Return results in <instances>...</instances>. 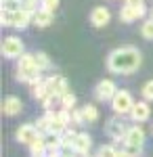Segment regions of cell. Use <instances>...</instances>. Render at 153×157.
Returning a JSON list of instances; mask_svg holds the SVG:
<instances>
[{"instance_id":"52a82bcc","label":"cell","mask_w":153,"mask_h":157,"mask_svg":"<svg viewBox=\"0 0 153 157\" xmlns=\"http://www.w3.org/2000/svg\"><path fill=\"white\" fill-rule=\"evenodd\" d=\"M116 94H118V86L113 80H101L94 86V98L96 101H109L111 103Z\"/></svg>"},{"instance_id":"5b68a950","label":"cell","mask_w":153,"mask_h":157,"mask_svg":"<svg viewBox=\"0 0 153 157\" xmlns=\"http://www.w3.org/2000/svg\"><path fill=\"white\" fill-rule=\"evenodd\" d=\"M46 86H48V94H53L57 98L65 97L69 92V84H67L65 75H61V73H55V75L46 78Z\"/></svg>"},{"instance_id":"836d02e7","label":"cell","mask_w":153,"mask_h":157,"mask_svg":"<svg viewBox=\"0 0 153 157\" xmlns=\"http://www.w3.org/2000/svg\"><path fill=\"white\" fill-rule=\"evenodd\" d=\"M40 157H48V155H40Z\"/></svg>"},{"instance_id":"d4e9b609","label":"cell","mask_w":153,"mask_h":157,"mask_svg":"<svg viewBox=\"0 0 153 157\" xmlns=\"http://www.w3.org/2000/svg\"><path fill=\"white\" fill-rule=\"evenodd\" d=\"M141 36L145 38V40H153V19H147V21L141 25Z\"/></svg>"},{"instance_id":"e575fe53","label":"cell","mask_w":153,"mask_h":157,"mask_svg":"<svg viewBox=\"0 0 153 157\" xmlns=\"http://www.w3.org/2000/svg\"><path fill=\"white\" fill-rule=\"evenodd\" d=\"M21 4H23V0H21Z\"/></svg>"},{"instance_id":"277c9868","label":"cell","mask_w":153,"mask_h":157,"mask_svg":"<svg viewBox=\"0 0 153 157\" xmlns=\"http://www.w3.org/2000/svg\"><path fill=\"white\" fill-rule=\"evenodd\" d=\"M134 103H136V101L132 98V94H130L128 90H118V94L111 101V109H113L116 115H126V113L132 111Z\"/></svg>"},{"instance_id":"cb8c5ba5","label":"cell","mask_w":153,"mask_h":157,"mask_svg":"<svg viewBox=\"0 0 153 157\" xmlns=\"http://www.w3.org/2000/svg\"><path fill=\"white\" fill-rule=\"evenodd\" d=\"M34 59L38 63V67H40V71H46L48 67H50V59H48L44 52H34Z\"/></svg>"},{"instance_id":"7402d4cb","label":"cell","mask_w":153,"mask_h":157,"mask_svg":"<svg viewBox=\"0 0 153 157\" xmlns=\"http://www.w3.org/2000/svg\"><path fill=\"white\" fill-rule=\"evenodd\" d=\"M118 151L116 145H101L96 149V157H118Z\"/></svg>"},{"instance_id":"ac0fdd59","label":"cell","mask_w":153,"mask_h":157,"mask_svg":"<svg viewBox=\"0 0 153 157\" xmlns=\"http://www.w3.org/2000/svg\"><path fill=\"white\" fill-rule=\"evenodd\" d=\"M29 86H32L29 90H32V97H34V98H38V101H44V98L48 97L46 80H42V78H40V80H36L34 84H29Z\"/></svg>"},{"instance_id":"484cf974","label":"cell","mask_w":153,"mask_h":157,"mask_svg":"<svg viewBox=\"0 0 153 157\" xmlns=\"http://www.w3.org/2000/svg\"><path fill=\"white\" fill-rule=\"evenodd\" d=\"M141 94H143V101H153V80H149V82H145L141 88Z\"/></svg>"},{"instance_id":"8992f818","label":"cell","mask_w":153,"mask_h":157,"mask_svg":"<svg viewBox=\"0 0 153 157\" xmlns=\"http://www.w3.org/2000/svg\"><path fill=\"white\" fill-rule=\"evenodd\" d=\"M105 132L111 140H124L126 134H128V126L124 124V120H120V115H116V117H111L107 121Z\"/></svg>"},{"instance_id":"e0dca14e","label":"cell","mask_w":153,"mask_h":157,"mask_svg":"<svg viewBox=\"0 0 153 157\" xmlns=\"http://www.w3.org/2000/svg\"><path fill=\"white\" fill-rule=\"evenodd\" d=\"M32 23H34L36 27H48V25L53 23V13L44 11V9L36 11L34 15H32Z\"/></svg>"},{"instance_id":"3957f363","label":"cell","mask_w":153,"mask_h":157,"mask_svg":"<svg viewBox=\"0 0 153 157\" xmlns=\"http://www.w3.org/2000/svg\"><path fill=\"white\" fill-rule=\"evenodd\" d=\"M2 55H4V59H21L25 55L23 40L17 36H6L2 40Z\"/></svg>"},{"instance_id":"83f0119b","label":"cell","mask_w":153,"mask_h":157,"mask_svg":"<svg viewBox=\"0 0 153 157\" xmlns=\"http://www.w3.org/2000/svg\"><path fill=\"white\" fill-rule=\"evenodd\" d=\"M124 153H126V157H141V155H143V147L124 145Z\"/></svg>"},{"instance_id":"30bf717a","label":"cell","mask_w":153,"mask_h":157,"mask_svg":"<svg viewBox=\"0 0 153 157\" xmlns=\"http://www.w3.org/2000/svg\"><path fill=\"white\" fill-rule=\"evenodd\" d=\"M38 136H40V132H38V128H36L34 124H21L19 130H17V140L27 145V147L32 145Z\"/></svg>"},{"instance_id":"603a6c76","label":"cell","mask_w":153,"mask_h":157,"mask_svg":"<svg viewBox=\"0 0 153 157\" xmlns=\"http://www.w3.org/2000/svg\"><path fill=\"white\" fill-rule=\"evenodd\" d=\"M61 105H63V109H67V111H73L76 109V94L73 92H67L65 97H61Z\"/></svg>"},{"instance_id":"2e32d148","label":"cell","mask_w":153,"mask_h":157,"mask_svg":"<svg viewBox=\"0 0 153 157\" xmlns=\"http://www.w3.org/2000/svg\"><path fill=\"white\" fill-rule=\"evenodd\" d=\"M44 143H46V153H61L63 151V140H61V134H46L44 136Z\"/></svg>"},{"instance_id":"1f68e13d","label":"cell","mask_w":153,"mask_h":157,"mask_svg":"<svg viewBox=\"0 0 153 157\" xmlns=\"http://www.w3.org/2000/svg\"><path fill=\"white\" fill-rule=\"evenodd\" d=\"M126 4H143V0H126Z\"/></svg>"},{"instance_id":"44dd1931","label":"cell","mask_w":153,"mask_h":157,"mask_svg":"<svg viewBox=\"0 0 153 157\" xmlns=\"http://www.w3.org/2000/svg\"><path fill=\"white\" fill-rule=\"evenodd\" d=\"M82 115H84V121L94 124V121L99 120V109H96V105H84L82 107Z\"/></svg>"},{"instance_id":"7c38bea8","label":"cell","mask_w":153,"mask_h":157,"mask_svg":"<svg viewBox=\"0 0 153 157\" xmlns=\"http://www.w3.org/2000/svg\"><path fill=\"white\" fill-rule=\"evenodd\" d=\"M21 109H23V103H21V98L15 97V94H9V97L2 101V113H4V115H9V117L19 115V113H21Z\"/></svg>"},{"instance_id":"ba28073f","label":"cell","mask_w":153,"mask_h":157,"mask_svg":"<svg viewBox=\"0 0 153 157\" xmlns=\"http://www.w3.org/2000/svg\"><path fill=\"white\" fill-rule=\"evenodd\" d=\"M145 13H147L145 2H143V4H124V6L120 9V19H122L124 23H132V21L145 17Z\"/></svg>"},{"instance_id":"9a60e30c","label":"cell","mask_w":153,"mask_h":157,"mask_svg":"<svg viewBox=\"0 0 153 157\" xmlns=\"http://www.w3.org/2000/svg\"><path fill=\"white\" fill-rule=\"evenodd\" d=\"M29 23H32V13L23 11V9H19V11L13 13V27H17V29H25Z\"/></svg>"},{"instance_id":"f546056e","label":"cell","mask_w":153,"mask_h":157,"mask_svg":"<svg viewBox=\"0 0 153 157\" xmlns=\"http://www.w3.org/2000/svg\"><path fill=\"white\" fill-rule=\"evenodd\" d=\"M2 27H13V13L11 11H2Z\"/></svg>"},{"instance_id":"5bb4252c","label":"cell","mask_w":153,"mask_h":157,"mask_svg":"<svg viewBox=\"0 0 153 157\" xmlns=\"http://www.w3.org/2000/svg\"><path fill=\"white\" fill-rule=\"evenodd\" d=\"M145 130H143L141 126H130L128 128V134H126V138H124V145H136V147H145Z\"/></svg>"},{"instance_id":"8fae6325","label":"cell","mask_w":153,"mask_h":157,"mask_svg":"<svg viewBox=\"0 0 153 157\" xmlns=\"http://www.w3.org/2000/svg\"><path fill=\"white\" fill-rule=\"evenodd\" d=\"M90 147H92V138H90V134L78 132V136H76V143H73V153H76V155L86 157L88 153H90Z\"/></svg>"},{"instance_id":"4fadbf2b","label":"cell","mask_w":153,"mask_h":157,"mask_svg":"<svg viewBox=\"0 0 153 157\" xmlns=\"http://www.w3.org/2000/svg\"><path fill=\"white\" fill-rule=\"evenodd\" d=\"M111 21V13L107 6H94L92 13H90V23L94 27H105L107 23Z\"/></svg>"},{"instance_id":"4dcf8cb0","label":"cell","mask_w":153,"mask_h":157,"mask_svg":"<svg viewBox=\"0 0 153 157\" xmlns=\"http://www.w3.org/2000/svg\"><path fill=\"white\" fill-rule=\"evenodd\" d=\"M71 124H84L82 109H73V111H71Z\"/></svg>"},{"instance_id":"6da1fadb","label":"cell","mask_w":153,"mask_h":157,"mask_svg":"<svg viewBox=\"0 0 153 157\" xmlns=\"http://www.w3.org/2000/svg\"><path fill=\"white\" fill-rule=\"evenodd\" d=\"M143 63V55L136 46H120V48L111 50L107 55V69L116 75H132V73L139 71Z\"/></svg>"},{"instance_id":"f1b7e54d","label":"cell","mask_w":153,"mask_h":157,"mask_svg":"<svg viewBox=\"0 0 153 157\" xmlns=\"http://www.w3.org/2000/svg\"><path fill=\"white\" fill-rule=\"evenodd\" d=\"M40 4H42L44 11L55 13V11H57V6H59V0H40Z\"/></svg>"},{"instance_id":"ffe728a7","label":"cell","mask_w":153,"mask_h":157,"mask_svg":"<svg viewBox=\"0 0 153 157\" xmlns=\"http://www.w3.org/2000/svg\"><path fill=\"white\" fill-rule=\"evenodd\" d=\"M76 136H78V132H76V130H71V128H67L65 132L61 134V140H63V151H73Z\"/></svg>"},{"instance_id":"d6a6232c","label":"cell","mask_w":153,"mask_h":157,"mask_svg":"<svg viewBox=\"0 0 153 157\" xmlns=\"http://www.w3.org/2000/svg\"><path fill=\"white\" fill-rule=\"evenodd\" d=\"M151 19H153V9H151Z\"/></svg>"},{"instance_id":"9c48e42d","label":"cell","mask_w":153,"mask_h":157,"mask_svg":"<svg viewBox=\"0 0 153 157\" xmlns=\"http://www.w3.org/2000/svg\"><path fill=\"white\" fill-rule=\"evenodd\" d=\"M151 117V107L147 101H136L134 107L130 111V120H134V124H143Z\"/></svg>"},{"instance_id":"d6986e66","label":"cell","mask_w":153,"mask_h":157,"mask_svg":"<svg viewBox=\"0 0 153 157\" xmlns=\"http://www.w3.org/2000/svg\"><path fill=\"white\" fill-rule=\"evenodd\" d=\"M29 155L32 157H40V155H48L46 153V143H44V136L40 134L34 143L29 145Z\"/></svg>"},{"instance_id":"4316f807","label":"cell","mask_w":153,"mask_h":157,"mask_svg":"<svg viewBox=\"0 0 153 157\" xmlns=\"http://www.w3.org/2000/svg\"><path fill=\"white\" fill-rule=\"evenodd\" d=\"M21 9V0H2V11H19Z\"/></svg>"},{"instance_id":"7a4b0ae2","label":"cell","mask_w":153,"mask_h":157,"mask_svg":"<svg viewBox=\"0 0 153 157\" xmlns=\"http://www.w3.org/2000/svg\"><path fill=\"white\" fill-rule=\"evenodd\" d=\"M40 67H38V63H36L34 55H29V52H25L21 59H17V80L19 82H25V84H34L36 80H40Z\"/></svg>"}]
</instances>
